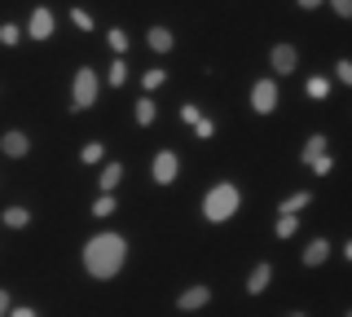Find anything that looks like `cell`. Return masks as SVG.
<instances>
[{
    "mask_svg": "<svg viewBox=\"0 0 352 317\" xmlns=\"http://www.w3.org/2000/svg\"><path fill=\"white\" fill-rule=\"evenodd\" d=\"M124 256H128V243L119 234H97L93 243L84 247V269L106 282V278H115V273L124 269Z\"/></svg>",
    "mask_w": 352,
    "mask_h": 317,
    "instance_id": "1",
    "label": "cell"
},
{
    "mask_svg": "<svg viewBox=\"0 0 352 317\" xmlns=\"http://www.w3.org/2000/svg\"><path fill=\"white\" fill-rule=\"evenodd\" d=\"M238 203H242V194H238L229 181H220V185H212V190H207L203 216H207V221H229V216L238 212Z\"/></svg>",
    "mask_w": 352,
    "mask_h": 317,
    "instance_id": "2",
    "label": "cell"
},
{
    "mask_svg": "<svg viewBox=\"0 0 352 317\" xmlns=\"http://www.w3.org/2000/svg\"><path fill=\"white\" fill-rule=\"evenodd\" d=\"M97 102V71L93 67H80L75 71V93H71V111H88Z\"/></svg>",
    "mask_w": 352,
    "mask_h": 317,
    "instance_id": "3",
    "label": "cell"
},
{
    "mask_svg": "<svg viewBox=\"0 0 352 317\" xmlns=\"http://www.w3.org/2000/svg\"><path fill=\"white\" fill-rule=\"evenodd\" d=\"M251 106H256L260 115H269L273 106H278V84H273V80H260L256 89H251Z\"/></svg>",
    "mask_w": 352,
    "mask_h": 317,
    "instance_id": "4",
    "label": "cell"
},
{
    "mask_svg": "<svg viewBox=\"0 0 352 317\" xmlns=\"http://www.w3.org/2000/svg\"><path fill=\"white\" fill-rule=\"evenodd\" d=\"M176 168H181V159H176L172 150H159V155H154V181H159V185L176 181Z\"/></svg>",
    "mask_w": 352,
    "mask_h": 317,
    "instance_id": "5",
    "label": "cell"
},
{
    "mask_svg": "<svg viewBox=\"0 0 352 317\" xmlns=\"http://www.w3.org/2000/svg\"><path fill=\"white\" fill-rule=\"evenodd\" d=\"M27 150H31L27 133H5V137H0V155H9V159H22Z\"/></svg>",
    "mask_w": 352,
    "mask_h": 317,
    "instance_id": "6",
    "label": "cell"
},
{
    "mask_svg": "<svg viewBox=\"0 0 352 317\" xmlns=\"http://www.w3.org/2000/svg\"><path fill=\"white\" fill-rule=\"evenodd\" d=\"M269 62H273V71H278V75H291V71H295V62H300V53H295L291 45H278Z\"/></svg>",
    "mask_w": 352,
    "mask_h": 317,
    "instance_id": "7",
    "label": "cell"
},
{
    "mask_svg": "<svg viewBox=\"0 0 352 317\" xmlns=\"http://www.w3.org/2000/svg\"><path fill=\"white\" fill-rule=\"evenodd\" d=\"M207 300H212V291H207V287H190L181 300H176V309H181V313H194V309H203Z\"/></svg>",
    "mask_w": 352,
    "mask_h": 317,
    "instance_id": "8",
    "label": "cell"
},
{
    "mask_svg": "<svg viewBox=\"0 0 352 317\" xmlns=\"http://www.w3.org/2000/svg\"><path fill=\"white\" fill-rule=\"evenodd\" d=\"M31 36H36V40H49V36H53V14H49L44 5L31 14Z\"/></svg>",
    "mask_w": 352,
    "mask_h": 317,
    "instance_id": "9",
    "label": "cell"
},
{
    "mask_svg": "<svg viewBox=\"0 0 352 317\" xmlns=\"http://www.w3.org/2000/svg\"><path fill=\"white\" fill-rule=\"evenodd\" d=\"M326 256H330V243H326V238H317V243H308L304 247V265H326Z\"/></svg>",
    "mask_w": 352,
    "mask_h": 317,
    "instance_id": "10",
    "label": "cell"
},
{
    "mask_svg": "<svg viewBox=\"0 0 352 317\" xmlns=\"http://www.w3.org/2000/svg\"><path fill=\"white\" fill-rule=\"evenodd\" d=\"M146 45H150L154 53H172V31H168V27H150Z\"/></svg>",
    "mask_w": 352,
    "mask_h": 317,
    "instance_id": "11",
    "label": "cell"
},
{
    "mask_svg": "<svg viewBox=\"0 0 352 317\" xmlns=\"http://www.w3.org/2000/svg\"><path fill=\"white\" fill-rule=\"evenodd\" d=\"M269 278H273V269H269V265H256V269H251V278H247V291L260 295L264 287H269Z\"/></svg>",
    "mask_w": 352,
    "mask_h": 317,
    "instance_id": "12",
    "label": "cell"
},
{
    "mask_svg": "<svg viewBox=\"0 0 352 317\" xmlns=\"http://www.w3.org/2000/svg\"><path fill=\"white\" fill-rule=\"evenodd\" d=\"M0 221H5V229H22V225L31 221V212H27V207H9V212L0 216Z\"/></svg>",
    "mask_w": 352,
    "mask_h": 317,
    "instance_id": "13",
    "label": "cell"
},
{
    "mask_svg": "<svg viewBox=\"0 0 352 317\" xmlns=\"http://www.w3.org/2000/svg\"><path fill=\"white\" fill-rule=\"evenodd\" d=\"M304 93H308V97H313V102H322V97L330 93V80H322V75H313V80H308V84H304Z\"/></svg>",
    "mask_w": 352,
    "mask_h": 317,
    "instance_id": "14",
    "label": "cell"
},
{
    "mask_svg": "<svg viewBox=\"0 0 352 317\" xmlns=\"http://www.w3.org/2000/svg\"><path fill=\"white\" fill-rule=\"evenodd\" d=\"M119 177H124V168H119V163H106V172H102V190H115Z\"/></svg>",
    "mask_w": 352,
    "mask_h": 317,
    "instance_id": "15",
    "label": "cell"
},
{
    "mask_svg": "<svg viewBox=\"0 0 352 317\" xmlns=\"http://www.w3.org/2000/svg\"><path fill=\"white\" fill-rule=\"evenodd\" d=\"M137 124H141V128L154 124V102H150V97H141V102H137Z\"/></svg>",
    "mask_w": 352,
    "mask_h": 317,
    "instance_id": "16",
    "label": "cell"
},
{
    "mask_svg": "<svg viewBox=\"0 0 352 317\" xmlns=\"http://www.w3.org/2000/svg\"><path fill=\"white\" fill-rule=\"evenodd\" d=\"M295 229H300V225H295V212H282L278 216V238H291Z\"/></svg>",
    "mask_w": 352,
    "mask_h": 317,
    "instance_id": "17",
    "label": "cell"
},
{
    "mask_svg": "<svg viewBox=\"0 0 352 317\" xmlns=\"http://www.w3.org/2000/svg\"><path fill=\"white\" fill-rule=\"evenodd\" d=\"M322 150H326V137H322V133H317V137H308V141H304V163L313 159V155H322Z\"/></svg>",
    "mask_w": 352,
    "mask_h": 317,
    "instance_id": "18",
    "label": "cell"
},
{
    "mask_svg": "<svg viewBox=\"0 0 352 317\" xmlns=\"http://www.w3.org/2000/svg\"><path fill=\"white\" fill-rule=\"evenodd\" d=\"M115 212V199H110V190H102V199L93 203V216H110Z\"/></svg>",
    "mask_w": 352,
    "mask_h": 317,
    "instance_id": "19",
    "label": "cell"
},
{
    "mask_svg": "<svg viewBox=\"0 0 352 317\" xmlns=\"http://www.w3.org/2000/svg\"><path fill=\"white\" fill-rule=\"evenodd\" d=\"M308 168H313L317 177H326V172H330V159H326V150H322V155H313V159H308Z\"/></svg>",
    "mask_w": 352,
    "mask_h": 317,
    "instance_id": "20",
    "label": "cell"
},
{
    "mask_svg": "<svg viewBox=\"0 0 352 317\" xmlns=\"http://www.w3.org/2000/svg\"><path fill=\"white\" fill-rule=\"evenodd\" d=\"M335 80H339V84H352V62H348V58H339V67H335Z\"/></svg>",
    "mask_w": 352,
    "mask_h": 317,
    "instance_id": "21",
    "label": "cell"
},
{
    "mask_svg": "<svg viewBox=\"0 0 352 317\" xmlns=\"http://www.w3.org/2000/svg\"><path fill=\"white\" fill-rule=\"evenodd\" d=\"M216 133V124H212V119H203V115H198L194 119V137H212Z\"/></svg>",
    "mask_w": 352,
    "mask_h": 317,
    "instance_id": "22",
    "label": "cell"
},
{
    "mask_svg": "<svg viewBox=\"0 0 352 317\" xmlns=\"http://www.w3.org/2000/svg\"><path fill=\"white\" fill-rule=\"evenodd\" d=\"M102 155H106V150H102V141H88V146H84V163H97Z\"/></svg>",
    "mask_w": 352,
    "mask_h": 317,
    "instance_id": "23",
    "label": "cell"
},
{
    "mask_svg": "<svg viewBox=\"0 0 352 317\" xmlns=\"http://www.w3.org/2000/svg\"><path fill=\"white\" fill-rule=\"evenodd\" d=\"M18 36H22V31H18L14 23H5V27H0V40H5V45H18Z\"/></svg>",
    "mask_w": 352,
    "mask_h": 317,
    "instance_id": "24",
    "label": "cell"
},
{
    "mask_svg": "<svg viewBox=\"0 0 352 317\" xmlns=\"http://www.w3.org/2000/svg\"><path fill=\"white\" fill-rule=\"evenodd\" d=\"M304 203H308V194H291V199H286V203H282V212H300V207H304Z\"/></svg>",
    "mask_w": 352,
    "mask_h": 317,
    "instance_id": "25",
    "label": "cell"
},
{
    "mask_svg": "<svg viewBox=\"0 0 352 317\" xmlns=\"http://www.w3.org/2000/svg\"><path fill=\"white\" fill-rule=\"evenodd\" d=\"M71 18H75V27H80V31H93V18H88L84 9H71Z\"/></svg>",
    "mask_w": 352,
    "mask_h": 317,
    "instance_id": "26",
    "label": "cell"
},
{
    "mask_svg": "<svg viewBox=\"0 0 352 317\" xmlns=\"http://www.w3.org/2000/svg\"><path fill=\"white\" fill-rule=\"evenodd\" d=\"M110 49H115V53L128 49V36H124V31H110Z\"/></svg>",
    "mask_w": 352,
    "mask_h": 317,
    "instance_id": "27",
    "label": "cell"
},
{
    "mask_svg": "<svg viewBox=\"0 0 352 317\" xmlns=\"http://www.w3.org/2000/svg\"><path fill=\"white\" fill-rule=\"evenodd\" d=\"M128 80V67L124 62H115V67H110V84H124Z\"/></svg>",
    "mask_w": 352,
    "mask_h": 317,
    "instance_id": "28",
    "label": "cell"
},
{
    "mask_svg": "<svg viewBox=\"0 0 352 317\" xmlns=\"http://www.w3.org/2000/svg\"><path fill=\"white\" fill-rule=\"evenodd\" d=\"M330 9H335L339 18H352V0H330Z\"/></svg>",
    "mask_w": 352,
    "mask_h": 317,
    "instance_id": "29",
    "label": "cell"
},
{
    "mask_svg": "<svg viewBox=\"0 0 352 317\" xmlns=\"http://www.w3.org/2000/svg\"><path fill=\"white\" fill-rule=\"evenodd\" d=\"M163 80H168V75H163V71H146V80H141V84H146V89H159Z\"/></svg>",
    "mask_w": 352,
    "mask_h": 317,
    "instance_id": "30",
    "label": "cell"
},
{
    "mask_svg": "<svg viewBox=\"0 0 352 317\" xmlns=\"http://www.w3.org/2000/svg\"><path fill=\"white\" fill-rule=\"evenodd\" d=\"M317 5H322V0H300V9H317Z\"/></svg>",
    "mask_w": 352,
    "mask_h": 317,
    "instance_id": "31",
    "label": "cell"
},
{
    "mask_svg": "<svg viewBox=\"0 0 352 317\" xmlns=\"http://www.w3.org/2000/svg\"><path fill=\"white\" fill-rule=\"evenodd\" d=\"M5 309H9V295H5V291H0V313H5Z\"/></svg>",
    "mask_w": 352,
    "mask_h": 317,
    "instance_id": "32",
    "label": "cell"
}]
</instances>
